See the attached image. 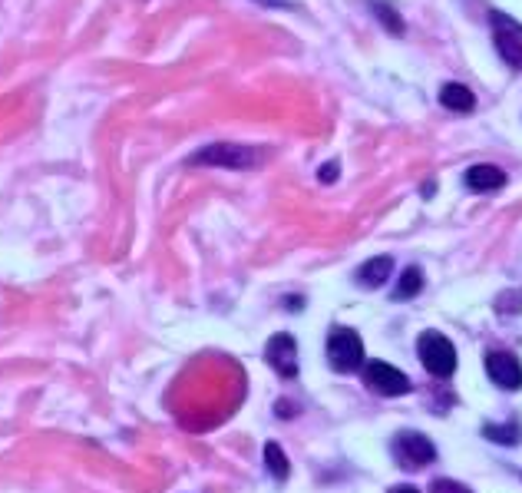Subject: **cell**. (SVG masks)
Wrapping results in <instances>:
<instances>
[{
	"mask_svg": "<svg viewBox=\"0 0 522 493\" xmlns=\"http://www.w3.org/2000/svg\"><path fill=\"white\" fill-rule=\"evenodd\" d=\"M496 312L499 315H519L522 312V292H506V295H499L496 298Z\"/></svg>",
	"mask_w": 522,
	"mask_h": 493,
	"instance_id": "2e32d148",
	"label": "cell"
},
{
	"mask_svg": "<svg viewBox=\"0 0 522 493\" xmlns=\"http://www.w3.org/2000/svg\"><path fill=\"white\" fill-rule=\"evenodd\" d=\"M486 374H489V381L499 384L503 391L522 388V364L516 361V355H509V351H489Z\"/></svg>",
	"mask_w": 522,
	"mask_h": 493,
	"instance_id": "52a82bcc",
	"label": "cell"
},
{
	"mask_svg": "<svg viewBox=\"0 0 522 493\" xmlns=\"http://www.w3.org/2000/svg\"><path fill=\"white\" fill-rule=\"evenodd\" d=\"M423 292V272L417 269V265H410V269L400 272L397 278V288H394V302H410V298H417Z\"/></svg>",
	"mask_w": 522,
	"mask_h": 493,
	"instance_id": "7c38bea8",
	"label": "cell"
},
{
	"mask_svg": "<svg viewBox=\"0 0 522 493\" xmlns=\"http://www.w3.org/2000/svg\"><path fill=\"white\" fill-rule=\"evenodd\" d=\"M506 186V173L499 166H489V163H480L473 169H466V189L473 192H496Z\"/></svg>",
	"mask_w": 522,
	"mask_h": 493,
	"instance_id": "9c48e42d",
	"label": "cell"
},
{
	"mask_svg": "<svg viewBox=\"0 0 522 493\" xmlns=\"http://www.w3.org/2000/svg\"><path fill=\"white\" fill-rule=\"evenodd\" d=\"M483 437H489V441H493V444H506V447H513V444H519V427L516 424H503V427H499V424H486L483 427Z\"/></svg>",
	"mask_w": 522,
	"mask_h": 493,
	"instance_id": "9a60e30c",
	"label": "cell"
},
{
	"mask_svg": "<svg viewBox=\"0 0 522 493\" xmlns=\"http://www.w3.org/2000/svg\"><path fill=\"white\" fill-rule=\"evenodd\" d=\"M387 493H420L417 487H410V484H400V487H390Z\"/></svg>",
	"mask_w": 522,
	"mask_h": 493,
	"instance_id": "d6986e66",
	"label": "cell"
},
{
	"mask_svg": "<svg viewBox=\"0 0 522 493\" xmlns=\"http://www.w3.org/2000/svg\"><path fill=\"white\" fill-rule=\"evenodd\" d=\"M390 272H394V259H390V255H377V259L364 262L361 269H357V282L364 288H380L384 282H390Z\"/></svg>",
	"mask_w": 522,
	"mask_h": 493,
	"instance_id": "8fae6325",
	"label": "cell"
},
{
	"mask_svg": "<svg viewBox=\"0 0 522 493\" xmlns=\"http://www.w3.org/2000/svg\"><path fill=\"white\" fill-rule=\"evenodd\" d=\"M417 355L433 378H450L456 371V348L450 338L440 335V331H423L417 341Z\"/></svg>",
	"mask_w": 522,
	"mask_h": 493,
	"instance_id": "7a4b0ae2",
	"label": "cell"
},
{
	"mask_svg": "<svg viewBox=\"0 0 522 493\" xmlns=\"http://www.w3.org/2000/svg\"><path fill=\"white\" fill-rule=\"evenodd\" d=\"M265 467H268V474L278 480H288V474H291V464H288V457H285V450H281L275 441L271 444H265Z\"/></svg>",
	"mask_w": 522,
	"mask_h": 493,
	"instance_id": "5bb4252c",
	"label": "cell"
},
{
	"mask_svg": "<svg viewBox=\"0 0 522 493\" xmlns=\"http://www.w3.org/2000/svg\"><path fill=\"white\" fill-rule=\"evenodd\" d=\"M265 358L281 378H295L298 374V341L291 335H271L265 345Z\"/></svg>",
	"mask_w": 522,
	"mask_h": 493,
	"instance_id": "ba28073f",
	"label": "cell"
},
{
	"mask_svg": "<svg viewBox=\"0 0 522 493\" xmlns=\"http://www.w3.org/2000/svg\"><path fill=\"white\" fill-rule=\"evenodd\" d=\"M261 159L255 146L238 143H212L189 156V166H222V169H252Z\"/></svg>",
	"mask_w": 522,
	"mask_h": 493,
	"instance_id": "6da1fadb",
	"label": "cell"
},
{
	"mask_svg": "<svg viewBox=\"0 0 522 493\" xmlns=\"http://www.w3.org/2000/svg\"><path fill=\"white\" fill-rule=\"evenodd\" d=\"M318 179L328 182V186H331V182L337 179V163H324V166L318 169Z\"/></svg>",
	"mask_w": 522,
	"mask_h": 493,
	"instance_id": "ac0fdd59",
	"label": "cell"
},
{
	"mask_svg": "<svg viewBox=\"0 0 522 493\" xmlns=\"http://www.w3.org/2000/svg\"><path fill=\"white\" fill-rule=\"evenodd\" d=\"M440 103L453 113H473L476 110V93L466 83H443Z\"/></svg>",
	"mask_w": 522,
	"mask_h": 493,
	"instance_id": "30bf717a",
	"label": "cell"
},
{
	"mask_svg": "<svg viewBox=\"0 0 522 493\" xmlns=\"http://www.w3.org/2000/svg\"><path fill=\"white\" fill-rule=\"evenodd\" d=\"M394 457L404 470H420L423 464H430V460L437 457V447H433L427 434L404 431V434L394 437Z\"/></svg>",
	"mask_w": 522,
	"mask_h": 493,
	"instance_id": "5b68a950",
	"label": "cell"
},
{
	"mask_svg": "<svg viewBox=\"0 0 522 493\" xmlns=\"http://www.w3.org/2000/svg\"><path fill=\"white\" fill-rule=\"evenodd\" d=\"M364 384L380 398H400V394L410 391V378L404 371H397L394 364L387 361H367L364 364Z\"/></svg>",
	"mask_w": 522,
	"mask_h": 493,
	"instance_id": "277c9868",
	"label": "cell"
},
{
	"mask_svg": "<svg viewBox=\"0 0 522 493\" xmlns=\"http://www.w3.org/2000/svg\"><path fill=\"white\" fill-rule=\"evenodd\" d=\"M496 24V50L513 70H522V27L506 14H493Z\"/></svg>",
	"mask_w": 522,
	"mask_h": 493,
	"instance_id": "8992f818",
	"label": "cell"
},
{
	"mask_svg": "<svg viewBox=\"0 0 522 493\" xmlns=\"http://www.w3.org/2000/svg\"><path fill=\"white\" fill-rule=\"evenodd\" d=\"M430 493H473V490L463 487V484H456V480H433Z\"/></svg>",
	"mask_w": 522,
	"mask_h": 493,
	"instance_id": "e0dca14e",
	"label": "cell"
},
{
	"mask_svg": "<svg viewBox=\"0 0 522 493\" xmlns=\"http://www.w3.org/2000/svg\"><path fill=\"white\" fill-rule=\"evenodd\" d=\"M371 10H374V17L380 20V24H384L387 34L400 37L407 30L404 27V17H400V10L394 4H387V0H371Z\"/></svg>",
	"mask_w": 522,
	"mask_h": 493,
	"instance_id": "4fadbf2b",
	"label": "cell"
},
{
	"mask_svg": "<svg viewBox=\"0 0 522 493\" xmlns=\"http://www.w3.org/2000/svg\"><path fill=\"white\" fill-rule=\"evenodd\" d=\"M328 361L334 371L351 374L357 368H364V345L357 338V331L351 328H334L328 335Z\"/></svg>",
	"mask_w": 522,
	"mask_h": 493,
	"instance_id": "3957f363",
	"label": "cell"
},
{
	"mask_svg": "<svg viewBox=\"0 0 522 493\" xmlns=\"http://www.w3.org/2000/svg\"><path fill=\"white\" fill-rule=\"evenodd\" d=\"M258 4H275V0H258Z\"/></svg>",
	"mask_w": 522,
	"mask_h": 493,
	"instance_id": "ffe728a7",
	"label": "cell"
}]
</instances>
